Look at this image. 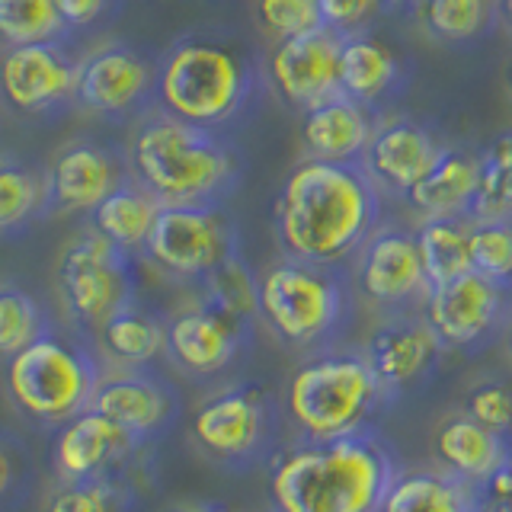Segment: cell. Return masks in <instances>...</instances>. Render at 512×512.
Segmentation results:
<instances>
[{"mask_svg": "<svg viewBox=\"0 0 512 512\" xmlns=\"http://www.w3.org/2000/svg\"><path fill=\"white\" fill-rule=\"evenodd\" d=\"M384 196L359 164L301 160L276 199V237L282 256L343 266L381 224Z\"/></svg>", "mask_w": 512, "mask_h": 512, "instance_id": "6da1fadb", "label": "cell"}, {"mask_svg": "<svg viewBox=\"0 0 512 512\" xmlns=\"http://www.w3.org/2000/svg\"><path fill=\"white\" fill-rule=\"evenodd\" d=\"M397 477L372 429L330 442H295L269 471L272 512H378Z\"/></svg>", "mask_w": 512, "mask_h": 512, "instance_id": "7a4b0ae2", "label": "cell"}, {"mask_svg": "<svg viewBox=\"0 0 512 512\" xmlns=\"http://www.w3.org/2000/svg\"><path fill=\"white\" fill-rule=\"evenodd\" d=\"M122 151L132 180L160 205H221L244 167L224 132L189 125L157 106L132 122Z\"/></svg>", "mask_w": 512, "mask_h": 512, "instance_id": "3957f363", "label": "cell"}, {"mask_svg": "<svg viewBox=\"0 0 512 512\" xmlns=\"http://www.w3.org/2000/svg\"><path fill=\"white\" fill-rule=\"evenodd\" d=\"M256 90L260 64L228 32H186L157 58V109L189 125L228 132L244 119Z\"/></svg>", "mask_w": 512, "mask_h": 512, "instance_id": "277c9868", "label": "cell"}, {"mask_svg": "<svg viewBox=\"0 0 512 512\" xmlns=\"http://www.w3.org/2000/svg\"><path fill=\"white\" fill-rule=\"evenodd\" d=\"M391 394L365 352L320 349L304 359L285 384L282 410L304 442H330L365 432Z\"/></svg>", "mask_w": 512, "mask_h": 512, "instance_id": "5b68a950", "label": "cell"}, {"mask_svg": "<svg viewBox=\"0 0 512 512\" xmlns=\"http://www.w3.org/2000/svg\"><path fill=\"white\" fill-rule=\"evenodd\" d=\"M103 362L84 333L48 327L26 349L7 359V397L26 423L61 429L90 410L103 381Z\"/></svg>", "mask_w": 512, "mask_h": 512, "instance_id": "8992f818", "label": "cell"}, {"mask_svg": "<svg viewBox=\"0 0 512 512\" xmlns=\"http://www.w3.org/2000/svg\"><path fill=\"white\" fill-rule=\"evenodd\" d=\"M349 311L352 288L340 266L279 256L260 272V320L288 349H330L343 333Z\"/></svg>", "mask_w": 512, "mask_h": 512, "instance_id": "52a82bcc", "label": "cell"}, {"mask_svg": "<svg viewBox=\"0 0 512 512\" xmlns=\"http://www.w3.org/2000/svg\"><path fill=\"white\" fill-rule=\"evenodd\" d=\"M55 292L74 330L100 333L112 314L135 304V256L87 228L58 253Z\"/></svg>", "mask_w": 512, "mask_h": 512, "instance_id": "ba28073f", "label": "cell"}, {"mask_svg": "<svg viewBox=\"0 0 512 512\" xmlns=\"http://www.w3.org/2000/svg\"><path fill=\"white\" fill-rule=\"evenodd\" d=\"M196 448L224 468H250L263 461L279 436V404L260 384H234L205 397L189 420Z\"/></svg>", "mask_w": 512, "mask_h": 512, "instance_id": "9c48e42d", "label": "cell"}, {"mask_svg": "<svg viewBox=\"0 0 512 512\" xmlns=\"http://www.w3.org/2000/svg\"><path fill=\"white\" fill-rule=\"evenodd\" d=\"M237 250V224L221 205H164L141 256L164 276L199 285Z\"/></svg>", "mask_w": 512, "mask_h": 512, "instance_id": "30bf717a", "label": "cell"}, {"mask_svg": "<svg viewBox=\"0 0 512 512\" xmlns=\"http://www.w3.org/2000/svg\"><path fill=\"white\" fill-rule=\"evenodd\" d=\"M352 282L384 317L423 311L432 285L423 269L416 231L381 221L352 256Z\"/></svg>", "mask_w": 512, "mask_h": 512, "instance_id": "8fae6325", "label": "cell"}, {"mask_svg": "<svg viewBox=\"0 0 512 512\" xmlns=\"http://www.w3.org/2000/svg\"><path fill=\"white\" fill-rule=\"evenodd\" d=\"M77 106L106 122H138L157 106V61L128 42H103L80 55Z\"/></svg>", "mask_w": 512, "mask_h": 512, "instance_id": "7c38bea8", "label": "cell"}, {"mask_svg": "<svg viewBox=\"0 0 512 512\" xmlns=\"http://www.w3.org/2000/svg\"><path fill=\"white\" fill-rule=\"evenodd\" d=\"M77 68L71 39L7 48L0 55V103L29 119H52L77 106Z\"/></svg>", "mask_w": 512, "mask_h": 512, "instance_id": "4fadbf2b", "label": "cell"}, {"mask_svg": "<svg viewBox=\"0 0 512 512\" xmlns=\"http://www.w3.org/2000/svg\"><path fill=\"white\" fill-rule=\"evenodd\" d=\"M128 176L132 173H128L125 151H119L116 144H106L90 135L64 141L45 164L48 215H90Z\"/></svg>", "mask_w": 512, "mask_h": 512, "instance_id": "5bb4252c", "label": "cell"}, {"mask_svg": "<svg viewBox=\"0 0 512 512\" xmlns=\"http://www.w3.org/2000/svg\"><path fill=\"white\" fill-rule=\"evenodd\" d=\"M509 311V288L471 269L452 282L432 285L420 314L436 330L445 349L474 352L506 327Z\"/></svg>", "mask_w": 512, "mask_h": 512, "instance_id": "9a60e30c", "label": "cell"}, {"mask_svg": "<svg viewBox=\"0 0 512 512\" xmlns=\"http://www.w3.org/2000/svg\"><path fill=\"white\" fill-rule=\"evenodd\" d=\"M340 42L330 29H320L314 36L285 39L272 45L266 58V80L279 93L285 106L298 109L301 116L308 109L327 103L340 90Z\"/></svg>", "mask_w": 512, "mask_h": 512, "instance_id": "2e32d148", "label": "cell"}, {"mask_svg": "<svg viewBox=\"0 0 512 512\" xmlns=\"http://www.w3.org/2000/svg\"><path fill=\"white\" fill-rule=\"evenodd\" d=\"M247 324L215 311L202 298L167 317V352L164 356L189 378H215L237 362L250 340Z\"/></svg>", "mask_w": 512, "mask_h": 512, "instance_id": "e0dca14e", "label": "cell"}, {"mask_svg": "<svg viewBox=\"0 0 512 512\" xmlns=\"http://www.w3.org/2000/svg\"><path fill=\"white\" fill-rule=\"evenodd\" d=\"M445 151L432 128L410 116H378L362 170L384 199H404Z\"/></svg>", "mask_w": 512, "mask_h": 512, "instance_id": "ac0fdd59", "label": "cell"}, {"mask_svg": "<svg viewBox=\"0 0 512 512\" xmlns=\"http://www.w3.org/2000/svg\"><path fill=\"white\" fill-rule=\"evenodd\" d=\"M93 410L119 423L128 436L148 445L167 436L170 426L180 416V394L167 381L154 375L151 368H119L116 375H106L93 394Z\"/></svg>", "mask_w": 512, "mask_h": 512, "instance_id": "d6986e66", "label": "cell"}, {"mask_svg": "<svg viewBox=\"0 0 512 512\" xmlns=\"http://www.w3.org/2000/svg\"><path fill=\"white\" fill-rule=\"evenodd\" d=\"M138 452V439H132L119 423H112L109 416L90 407L58 429L55 477L58 484L93 477H125V468H132Z\"/></svg>", "mask_w": 512, "mask_h": 512, "instance_id": "ffe728a7", "label": "cell"}, {"mask_svg": "<svg viewBox=\"0 0 512 512\" xmlns=\"http://www.w3.org/2000/svg\"><path fill=\"white\" fill-rule=\"evenodd\" d=\"M362 352L372 362L384 391L394 397L407 388H416V384L436 372L445 346L436 330L426 324V317L416 311L384 317L372 330V336H368Z\"/></svg>", "mask_w": 512, "mask_h": 512, "instance_id": "44dd1931", "label": "cell"}, {"mask_svg": "<svg viewBox=\"0 0 512 512\" xmlns=\"http://www.w3.org/2000/svg\"><path fill=\"white\" fill-rule=\"evenodd\" d=\"M378 116L346 93L330 96L327 103L301 116V141L314 160L330 164H362L368 141L375 135Z\"/></svg>", "mask_w": 512, "mask_h": 512, "instance_id": "7402d4cb", "label": "cell"}, {"mask_svg": "<svg viewBox=\"0 0 512 512\" xmlns=\"http://www.w3.org/2000/svg\"><path fill=\"white\" fill-rule=\"evenodd\" d=\"M436 458L442 471L484 490L496 474L512 464V442L503 432L480 426L468 413H461L439 426Z\"/></svg>", "mask_w": 512, "mask_h": 512, "instance_id": "603a6c76", "label": "cell"}, {"mask_svg": "<svg viewBox=\"0 0 512 512\" xmlns=\"http://www.w3.org/2000/svg\"><path fill=\"white\" fill-rule=\"evenodd\" d=\"M404 87V64L375 32H352L340 42V90L368 109L391 103Z\"/></svg>", "mask_w": 512, "mask_h": 512, "instance_id": "cb8c5ba5", "label": "cell"}, {"mask_svg": "<svg viewBox=\"0 0 512 512\" xmlns=\"http://www.w3.org/2000/svg\"><path fill=\"white\" fill-rule=\"evenodd\" d=\"M480 189V154L445 148L432 170L416 183L404 202L420 221L429 218H471Z\"/></svg>", "mask_w": 512, "mask_h": 512, "instance_id": "d4e9b609", "label": "cell"}, {"mask_svg": "<svg viewBox=\"0 0 512 512\" xmlns=\"http://www.w3.org/2000/svg\"><path fill=\"white\" fill-rule=\"evenodd\" d=\"M160 208L164 205H160L138 180L128 176V180L112 192V196H106L96 205L87 218H90V228L96 234H103L109 244H116L128 256H141L144 247H148V237L154 231Z\"/></svg>", "mask_w": 512, "mask_h": 512, "instance_id": "484cf974", "label": "cell"}, {"mask_svg": "<svg viewBox=\"0 0 512 512\" xmlns=\"http://www.w3.org/2000/svg\"><path fill=\"white\" fill-rule=\"evenodd\" d=\"M484 490L448 471H397L378 512H480Z\"/></svg>", "mask_w": 512, "mask_h": 512, "instance_id": "4316f807", "label": "cell"}, {"mask_svg": "<svg viewBox=\"0 0 512 512\" xmlns=\"http://www.w3.org/2000/svg\"><path fill=\"white\" fill-rule=\"evenodd\" d=\"M96 343L112 365L148 368L167 352V320L135 301L106 320L96 333Z\"/></svg>", "mask_w": 512, "mask_h": 512, "instance_id": "83f0119b", "label": "cell"}, {"mask_svg": "<svg viewBox=\"0 0 512 512\" xmlns=\"http://www.w3.org/2000/svg\"><path fill=\"white\" fill-rule=\"evenodd\" d=\"M39 218H48L45 167L20 154H0V237L23 234Z\"/></svg>", "mask_w": 512, "mask_h": 512, "instance_id": "f1b7e54d", "label": "cell"}, {"mask_svg": "<svg viewBox=\"0 0 512 512\" xmlns=\"http://www.w3.org/2000/svg\"><path fill=\"white\" fill-rule=\"evenodd\" d=\"M429 285L452 282L471 272V218H429L416 224Z\"/></svg>", "mask_w": 512, "mask_h": 512, "instance_id": "f546056e", "label": "cell"}, {"mask_svg": "<svg viewBox=\"0 0 512 512\" xmlns=\"http://www.w3.org/2000/svg\"><path fill=\"white\" fill-rule=\"evenodd\" d=\"M199 292L205 304H212L215 311L240 320V324L253 327L260 320V276L250 269L240 250L228 256L215 272H208L199 282Z\"/></svg>", "mask_w": 512, "mask_h": 512, "instance_id": "4dcf8cb0", "label": "cell"}, {"mask_svg": "<svg viewBox=\"0 0 512 512\" xmlns=\"http://www.w3.org/2000/svg\"><path fill=\"white\" fill-rule=\"evenodd\" d=\"M416 20L439 42H474L493 26L496 0H416Z\"/></svg>", "mask_w": 512, "mask_h": 512, "instance_id": "1f68e13d", "label": "cell"}, {"mask_svg": "<svg viewBox=\"0 0 512 512\" xmlns=\"http://www.w3.org/2000/svg\"><path fill=\"white\" fill-rule=\"evenodd\" d=\"M71 39L55 0H0V48Z\"/></svg>", "mask_w": 512, "mask_h": 512, "instance_id": "d6a6232c", "label": "cell"}, {"mask_svg": "<svg viewBox=\"0 0 512 512\" xmlns=\"http://www.w3.org/2000/svg\"><path fill=\"white\" fill-rule=\"evenodd\" d=\"M135 487L128 477H93L58 484L45 512H132Z\"/></svg>", "mask_w": 512, "mask_h": 512, "instance_id": "836d02e7", "label": "cell"}, {"mask_svg": "<svg viewBox=\"0 0 512 512\" xmlns=\"http://www.w3.org/2000/svg\"><path fill=\"white\" fill-rule=\"evenodd\" d=\"M48 327L42 304L26 288L4 282L0 285V359H13Z\"/></svg>", "mask_w": 512, "mask_h": 512, "instance_id": "e575fe53", "label": "cell"}, {"mask_svg": "<svg viewBox=\"0 0 512 512\" xmlns=\"http://www.w3.org/2000/svg\"><path fill=\"white\" fill-rule=\"evenodd\" d=\"M471 218H512V132L480 154V189Z\"/></svg>", "mask_w": 512, "mask_h": 512, "instance_id": "d590c367", "label": "cell"}, {"mask_svg": "<svg viewBox=\"0 0 512 512\" xmlns=\"http://www.w3.org/2000/svg\"><path fill=\"white\" fill-rule=\"evenodd\" d=\"M471 269L512 292V218H471Z\"/></svg>", "mask_w": 512, "mask_h": 512, "instance_id": "8d00e7d4", "label": "cell"}, {"mask_svg": "<svg viewBox=\"0 0 512 512\" xmlns=\"http://www.w3.org/2000/svg\"><path fill=\"white\" fill-rule=\"evenodd\" d=\"M256 23L269 39H301L327 29L317 0H256Z\"/></svg>", "mask_w": 512, "mask_h": 512, "instance_id": "74e56055", "label": "cell"}, {"mask_svg": "<svg viewBox=\"0 0 512 512\" xmlns=\"http://www.w3.org/2000/svg\"><path fill=\"white\" fill-rule=\"evenodd\" d=\"M32 458L20 439L0 432V512H13L32 493Z\"/></svg>", "mask_w": 512, "mask_h": 512, "instance_id": "f35d334b", "label": "cell"}, {"mask_svg": "<svg viewBox=\"0 0 512 512\" xmlns=\"http://www.w3.org/2000/svg\"><path fill=\"white\" fill-rule=\"evenodd\" d=\"M477 420L480 426L496 429L509 436L512 429V388L503 381H484L468 394V410H464Z\"/></svg>", "mask_w": 512, "mask_h": 512, "instance_id": "ab89813d", "label": "cell"}, {"mask_svg": "<svg viewBox=\"0 0 512 512\" xmlns=\"http://www.w3.org/2000/svg\"><path fill=\"white\" fill-rule=\"evenodd\" d=\"M317 7L324 16V26L336 36L365 32L384 10L381 0H317Z\"/></svg>", "mask_w": 512, "mask_h": 512, "instance_id": "60d3db41", "label": "cell"}, {"mask_svg": "<svg viewBox=\"0 0 512 512\" xmlns=\"http://www.w3.org/2000/svg\"><path fill=\"white\" fill-rule=\"evenodd\" d=\"M119 4L122 0H55L61 23L71 36L74 32H87V29L103 26L109 16L119 10Z\"/></svg>", "mask_w": 512, "mask_h": 512, "instance_id": "b9f144b4", "label": "cell"}, {"mask_svg": "<svg viewBox=\"0 0 512 512\" xmlns=\"http://www.w3.org/2000/svg\"><path fill=\"white\" fill-rule=\"evenodd\" d=\"M170 512H231V509L221 506V503H180V506H173Z\"/></svg>", "mask_w": 512, "mask_h": 512, "instance_id": "7bdbcfd3", "label": "cell"}, {"mask_svg": "<svg viewBox=\"0 0 512 512\" xmlns=\"http://www.w3.org/2000/svg\"><path fill=\"white\" fill-rule=\"evenodd\" d=\"M496 13H500L503 20L512 26V0H496Z\"/></svg>", "mask_w": 512, "mask_h": 512, "instance_id": "ee69618b", "label": "cell"}, {"mask_svg": "<svg viewBox=\"0 0 512 512\" xmlns=\"http://www.w3.org/2000/svg\"><path fill=\"white\" fill-rule=\"evenodd\" d=\"M503 340H506V352L512 356V311H509V320H506V327H503Z\"/></svg>", "mask_w": 512, "mask_h": 512, "instance_id": "f6af8a7d", "label": "cell"}, {"mask_svg": "<svg viewBox=\"0 0 512 512\" xmlns=\"http://www.w3.org/2000/svg\"><path fill=\"white\" fill-rule=\"evenodd\" d=\"M384 7H413L416 0H381Z\"/></svg>", "mask_w": 512, "mask_h": 512, "instance_id": "bcb514c9", "label": "cell"}, {"mask_svg": "<svg viewBox=\"0 0 512 512\" xmlns=\"http://www.w3.org/2000/svg\"><path fill=\"white\" fill-rule=\"evenodd\" d=\"M506 84H509V93H512V64H509V71H506Z\"/></svg>", "mask_w": 512, "mask_h": 512, "instance_id": "7dc6e473", "label": "cell"}, {"mask_svg": "<svg viewBox=\"0 0 512 512\" xmlns=\"http://www.w3.org/2000/svg\"><path fill=\"white\" fill-rule=\"evenodd\" d=\"M503 512H512V496H509V503L503 506Z\"/></svg>", "mask_w": 512, "mask_h": 512, "instance_id": "c3c4849f", "label": "cell"}]
</instances>
